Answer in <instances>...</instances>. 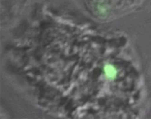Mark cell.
I'll return each instance as SVG.
<instances>
[{"mask_svg":"<svg viewBox=\"0 0 151 119\" xmlns=\"http://www.w3.org/2000/svg\"><path fill=\"white\" fill-rule=\"evenodd\" d=\"M104 72L107 77L110 79L115 78L117 74V71L114 67L110 64L105 66L104 67Z\"/></svg>","mask_w":151,"mask_h":119,"instance_id":"6da1fadb","label":"cell"}]
</instances>
